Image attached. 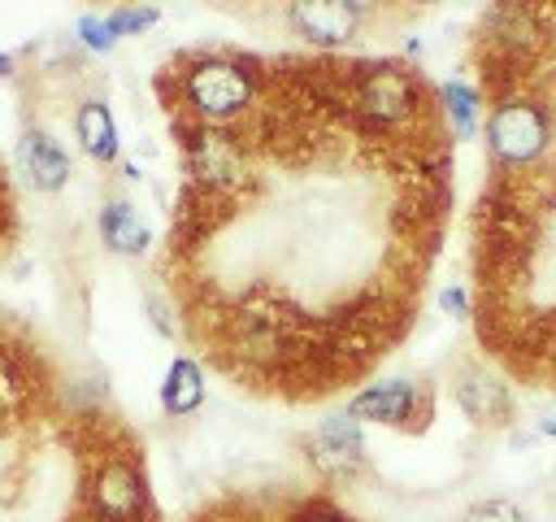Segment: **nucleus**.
I'll use <instances>...</instances> for the list:
<instances>
[{"mask_svg": "<svg viewBox=\"0 0 556 522\" xmlns=\"http://www.w3.org/2000/svg\"><path fill=\"white\" fill-rule=\"evenodd\" d=\"M460 522H526V509L508 496H486V500L469 505Z\"/></svg>", "mask_w": 556, "mask_h": 522, "instance_id": "f3484780", "label": "nucleus"}, {"mask_svg": "<svg viewBox=\"0 0 556 522\" xmlns=\"http://www.w3.org/2000/svg\"><path fill=\"white\" fill-rule=\"evenodd\" d=\"M74 135H78V148H83L91 161H100V165L117 161V152H122L117 122H113V113H109V104H104L100 96H87V100L74 109Z\"/></svg>", "mask_w": 556, "mask_h": 522, "instance_id": "9b49d317", "label": "nucleus"}, {"mask_svg": "<svg viewBox=\"0 0 556 522\" xmlns=\"http://www.w3.org/2000/svg\"><path fill=\"white\" fill-rule=\"evenodd\" d=\"M187 161H191V174L208 187H235L243 178V148L217 126H195L191 130Z\"/></svg>", "mask_w": 556, "mask_h": 522, "instance_id": "6e6552de", "label": "nucleus"}, {"mask_svg": "<svg viewBox=\"0 0 556 522\" xmlns=\"http://www.w3.org/2000/svg\"><path fill=\"white\" fill-rule=\"evenodd\" d=\"M87 509L96 522H148L152 492L143 465L130 452H109L87 478Z\"/></svg>", "mask_w": 556, "mask_h": 522, "instance_id": "20e7f679", "label": "nucleus"}, {"mask_svg": "<svg viewBox=\"0 0 556 522\" xmlns=\"http://www.w3.org/2000/svg\"><path fill=\"white\" fill-rule=\"evenodd\" d=\"M143 304H148V322H152V326H156V331H161V335L169 339V335H174V318H169L165 300H156V296L148 291V300H143Z\"/></svg>", "mask_w": 556, "mask_h": 522, "instance_id": "aec40b11", "label": "nucleus"}, {"mask_svg": "<svg viewBox=\"0 0 556 522\" xmlns=\"http://www.w3.org/2000/svg\"><path fill=\"white\" fill-rule=\"evenodd\" d=\"M96 226H100L104 248L117 252V257H143L148 244H152V231H148V222L135 213L130 200H109V204L100 209Z\"/></svg>", "mask_w": 556, "mask_h": 522, "instance_id": "f8f14e48", "label": "nucleus"}, {"mask_svg": "<svg viewBox=\"0 0 556 522\" xmlns=\"http://www.w3.org/2000/svg\"><path fill=\"white\" fill-rule=\"evenodd\" d=\"M452 396H456L460 413L473 418V422H482V426H495V422H508L513 418V391L491 370H465L456 378Z\"/></svg>", "mask_w": 556, "mask_h": 522, "instance_id": "9d476101", "label": "nucleus"}, {"mask_svg": "<svg viewBox=\"0 0 556 522\" xmlns=\"http://www.w3.org/2000/svg\"><path fill=\"white\" fill-rule=\"evenodd\" d=\"M104 22H109V30L122 39V35H139V30L156 26V22H161V9H152V4H122V9H109Z\"/></svg>", "mask_w": 556, "mask_h": 522, "instance_id": "2eb2a0df", "label": "nucleus"}, {"mask_svg": "<svg viewBox=\"0 0 556 522\" xmlns=\"http://www.w3.org/2000/svg\"><path fill=\"white\" fill-rule=\"evenodd\" d=\"M439 309H443L452 322H465V318L473 313V300H469V291H465L460 283H447V287H439Z\"/></svg>", "mask_w": 556, "mask_h": 522, "instance_id": "6ab92c4d", "label": "nucleus"}, {"mask_svg": "<svg viewBox=\"0 0 556 522\" xmlns=\"http://www.w3.org/2000/svg\"><path fill=\"white\" fill-rule=\"evenodd\" d=\"M291 522H356L348 509H339L334 500H326V496H313V500H304L295 513H291Z\"/></svg>", "mask_w": 556, "mask_h": 522, "instance_id": "a211bd4d", "label": "nucleus"}, {"mask_svg": "<svg viewBox=\"0 0 556 522\" xmlns=\"http://www.w3.org/2000/svg\"><path fill=\"white\" fill-rule=\"evenodd\" d=\"M434 100H439V109H443V117H447V126H452L456 139H473L482 130V122H486L482 117V91L473 83L443 78L439 91H434Z\"/></svg>", "mask_w": 556, "mask_h": 522, "instance_id": "4468645a", "label": "nucleus"}, {"mask_svg": "<svg viewBox=\"0 0 556 522\" xmlns=\"http://www.w3.org/2000/svg\"><path fill=\"white\" fill-rule=\"evenodd\" d=\"M17 170L35 191H61L70 183V152L48 130H26L17 139Z\"/></svg>", "mask_w": 556, "mask_h": 522, "instance_id": "1a4fd4ad", "label": "nucleus"}, {"mask_svg": "<svg viewBox=\"0 0 556 522\" xmlns=\"http://www.w3.org/2000/svg\"><path fill=\"white\" fill-rule=\"evenodd\" d=\"M482 139L500 170H530L552 148V113L539 96H500L486 109Z\"/></svg>", "mask_w": 556, "mask_h": 522, "instance_id": "f03ea898", "label": "nucleus"}, {"mask_svg": "<svg viewBox=\"0 0 556 522\" xmlns=\"http://www.w3.org/2000/svg\"><path fill=\"white\" fill-rule=\"evenodd\" d=\"M204 405V370L195 357H174L161 378V409L169 418H187Z\"/></svg>", "mask_w": 556, "mask_h": 522, "instance_id": "ddd939ff", "label": "nucleus"}, {"mask_svg": "<svg viewBox=\"0 0 556 522\" xmlns=\"http://www.w3.org/2000/svg\"><path fill=\"white\" fill-rule=\"evenodd\" d=\"M4 74H13V57H9V52H0V78H4Z\"/></svg>", "mask_w": 556, "mask_h": 522, "instance_id": "4be33fe9", "label": "nucleus"}, {"mask_svg": "<svg viewBox=\"0 0 556 522\" xmlns=\"http://www.w3.org/2000/svg\"><path fill=\"white\" fill-rule=\"evenodd\" d=\"M291 30L313 48H343L365 22V4L356 0H300L287 9Z\"/></svg>", "mask_w": 556, "mask_h": 522, "instance_id": "423d86ee", "label": "nucleus"}, {"mask_svg": "<svg viewBox=\"0 0 556 522\" xmlns=\"http://www.w3.org/2000/svg\"><path fill=\"white\" fill-rule=\"evenodd\" d=\"M308 465L321 478H352L365 465V439H361V422L343 409L326 422H317V431L308 435Z\"/></svg>", "mask_w": 556, "mask_h": 522, "instance_id": "39448f33", "label": "nucleus"}, {"mask_svg": "<svg viewBox=\"0 0 556 522\" xmlns=\"http://www.w3.org/2000/svg\"><path fill=\"white\" fill-rule=\"evenodd\" d=\"M539 435L543 439H556V418H539Z\"/></svg>", "mask_w": 556, "mask_h": 522, "instance_id": "412c9836", "label": "nucleus"}, {"mask_svg": "<svg viewBox=\"0 0 556 522\" xmlns=\"http://www.w3.org/2000/svg\"><path fill=\"white\" fill-rule=\"evenodd\" d=\"M352 104L365 122L391 130V126H404L417 117L421 83L400 61H369V65H356V74H352Z\"/></svg>", "mask_w": 556, "mask_h": 522, "instance_id": "7ed1b4c3", "label": "nucleus"}, {"mask_svg": "<svg viewBox=\"0 0 556 522\" xmlns=\"http://www.w3.org/2000/svg\"><path fill=\"white\" fill-rule=\"evenodd\" d=\"M74 35H78V44H83L87 52H100V57L117 48V35L109 30L104 13H78V22H74Z\"/></svg>", "mask_w": 556, "mask_h": 522, "instance_id": "dca6fc26", "label": "nucleus"}, {"mask_svg": "<svg viewBox=\"0 0 556 522\" xmlns=\"http://www.w3.org/2000/svg\"><path fill=\"white\" fill-rule=\"evenodd\" d=\"M178 96L200 126H222L252 109L256 70L243 57L204 52V57H191L187 70L178 74Z\"/></svg>", "mask_w": 556, "mask_h": 522, "instance_id": "f257e3e1", "label": "nucleus"}, {"mask_svg": "<svg viewBox=\"0 0 556 522\" xmlns=\"http://www.w3.org/2000/svg\"><path fill=\"white\" fill-rule=\"evenodd\" d=\"M421 409H426V396L413 378H382V383L361 387L348 400V413L356 422H378V426H408Z\"/></svg>", "mask_w": 556, "mask_h": 522, "instance_id": "0eeeda50", "label": "nucleus"}]
</instances>
